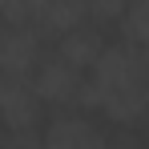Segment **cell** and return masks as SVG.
Listing matches in <instances>:
<instances>
[{
    "label": "cell",
    "instance_id": "6da1fadb",
    "mask_svg": "<svg viewBox=\"0 0 149 149\" xmlns=\"http://www.w3.org/2000/svg\"><path fill=\"white\" fill-rule=\"evenodd\" d=\"M81 113H101L109 121L133 125L149 113V52L137 45H109L89 69Z\"/></svg>",
    "mask_w": 149,
    "mask_h": 149
},
{
    "label": "cell",
    "instance_id": "5b68a950",
    "mask_svg": "<svg viewBox=\"0 0 149 149\" xmlns=\"http://www.w3.org/2000/svg\"><path fill=\"white\" fill-rule=\"evenodd\" d=\"M40 145L45 149H109V141L81 109H69L65 117H56L40 133Z\"/></svg>",
    "mask_w": 149,
    "mask_h": 149
},
{
    "label": "cell",
    "instance_id": "52a82bcc",
    "mask_svg": "<svg viewBox=\"0 0 149 149\" xmlns=\"http://www.w3.org/2000/svg\"><path fill=\"white\" fill-rule=\"evenodd\" d=\"M121 32L129 36V45H137L149 52V0H129L121 12Z\"/></svg>",
    "mask_w": 149,
    "mask_h": 149
},
{
    "label": "cell",
    "instance_id": "7a4b0ae2",
    "mask_svg": "<svg viewBox=\"0 0 149 149\" xmlns=\"http://www.w3.org/2000/svg\"><path fill=\"white\" fill-rule=\"evenodd\" d=\"M85 81H89V73L77 69L73 61H65L61 52L45 56L40 69L32 73V85H36V93H40V101H45L49 109H81Z\"/></svg>",
    "mask_w": 149,
    "mask_h": 149
},
{
    "label": "cell",
    "instance_id": "277c9868",
    "mask_svg": "<svg viewBox=\"0 0 149 149\" xmlns=\"http://www.w3.org/2000/svg\"><path fill=\"white\" fill-rule=\"evenodd\" d=\"M45 61V40L28 24H0V73L32 77Z\"/></svg>",
    "mask_w": 149,
    "mask_h": 149
},
{
    "label": "cell",
    "instance_id": "3957f363",
    "mask_svg": "<svg viewBox=\"0 0 149 149\" xmlns=\"http://www.w3.org/2000/svg\"><path fill=\"white\" fill-rule=\"evenodd\" d=\"M45 101L36 93L32 77H8L0 73V121L8 133H32L45 117Z\"/></svg>",
    "mask_w": 149,
    "mask_h": 149
},
{
    "label": "cell",
    "instance_id": "ba28073f",
    "mask_svg": "<svg viewBox=\"0 0 149 149\" xmlns=\"http://www.w3.org/2000/svg\"><path fill=\"white\" fill-rule=\"evenodd\" d=\"M0 149H45V145H40L36 133H8V137L0 141Z\"/></svg>",
    "mask_w": 149,
    "mask_h": 149
},
{
    "label": "cell",
    "instance_id": "8992f818",
    "mask_svg": "<svg viewBox=\"0 0 149 149\" xmlns=\"http://www.w3.org/2000/svg\"><path fill=\"white\" fill-rule=\"evenodd\" d=\"M105 49H109V45L101 40V32L89 24V20L77 24V28H69L65 36H56V52H61L65 61H73L77 69H85V73L101 61V52H105Z\"/></svg>",
    "mask_w": 149,
    "mask_h": 149
}]
</instances>
